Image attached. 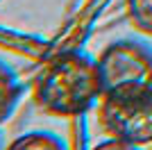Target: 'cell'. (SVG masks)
I'll return each mask as SVG.
<instances>
[{
  "label": "cell",
  "instance_id": "obj_1",
  "mask_svg": "<svg viewBox=\"0 0 152 150\" xmlns=\"http://www.w3.org/2000/svg\"><path fill=\"white\" fill-rule=\"evenodd\" d=\"M104 93L98 59L82 50H68L52 59L34 87V100L48 114L80 116Z\"/></svg>",
  "mask_w": 152,
  "mask_h": 150
},
{
  "label": "cell",
  "instance_id": "obj_2",
  "mask_svg": "<svg viewBox=\"0 0 152 150\" xmlns=\"http://www.w3.org/2000/svg\"><path fill=\"white\" fill-rule=\"evenodd\" d=\"M100 121L121 141L134 146L152 143V82L102 93Z\"/></svg>",
  "mask_w": 152,
  "mask_h": 150
},
{
  "label": "cell",
  "instance_id": "obj_3",
  "mask_svg": "<svg viewBox=\"0 0 152 150\" xmlns=\"http://www.w3.org/2000/svg\"><path fill=\"white\" fill-rule=\"evenodd\" d=\"M98 71L104 93L114 89L152 82V46L139 39L109 43L98 57Z\"/></svg>",
  "mask_w": 152,
  "mask_h": 150
},
{
  "label": "cell",
  "instance_id": "obj_4",
  "mask_svg": "<svg viewBox=\"0 0 152 150\" xmlns=\"http://www.w3.org/2000/svg\"><path fill=\"white\" fill-rule=\"evenodd\" d=\"M20 93H23V84L18 75L14 73L12 66L0 62V123L12 116L20 100Z\"/></svg>",
  "mask_w": 152,
  "mask_h": 150
},
{
  "label": "cell",
  "instance_id": "obj_5",
  "mask_svg": "<svg viewBox=\"0 0 152 150\" xmlns=\"http://www.w3.org/2000/svg\"><path fill=\"white\" fill-rule=\"evenodd\" d=\"M7 150H68L64 139L48 130H32L25 132L7 146Z\"/></svg>",
  "mask_w": 152,
  "mask_h": 150
},
{
  "label": "cell",
  "instance_id": "obj_6",
  "mask_svg": "<svg viewBox=\"0 0 152 150\" xmlns=\"http://www.w3.org/2000/svg\"><path fill=\"white\" fill-rule=\"evenodd\" d=\"M127 14L136 30L152 37V0H127Z\"/></svg>",
  "mask_w": 152,
  "mask_h": 150
},
{
  "label": "cell",
  "instance_id": "obj_7",
  "mask_svg": "<svg viewBox=\"0 0 152 150\" xmlns=\"http://www.w3.org/2000/svg\"><path fill=\"white\" fill-rule=\"evenodd\" d=\"M93 150H141V146H134V143H127V141H121V139H107V141H102L98 143Z\"/></svg>",
  "mask_w": 152,
  "mask_h": 150
}]
</instances>
